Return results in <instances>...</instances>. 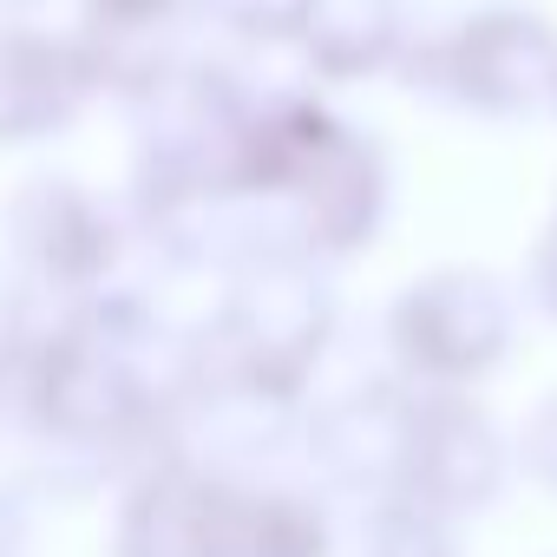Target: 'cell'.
Here are the masks:
<instances>
[{"label": "cell", "instance_id": "obj_1", "mask_svg": "<svg viewBox=\"0 0 557 557\" xmlns=\"http://www.w3.org/2000/svg\"><path fill=\"white\" fill-rule=\"evenodd\" d=\"M335 329H342V309L322 262L296 249L249 256L230 275L210 322L190 335L197 394H249V400L302 413Z\"/></svg>", "mask_w": 557, "mask_h": 557}, {"label": "cell", "instance_id": "obj_2", "mask_svg": "<svg viewBox=\"0 0 557 557\" xmlns=\"http://www.w3.org/2000/svg\"><path fill=\"white\" fill-rule=\"evenodd\" d=\"M394 79L413 99L479 119H531L557 106V34L518 8H472L446 27L407 34Z\"/></svg>", "mask_w": 557, "mask_h": 557}, {"label": "cell", "instance_id": "obj_3", "mask_svg": "<svg viewBox=\"0 0 557 557\" xmlns=\"http://www.w3.org/2000/svg\"><path fill=\"white\" fill-rule=\"evenodd\" d=\"M511 322L518 309L492 269H426L381 322L394 381L413 394H472L511 355Z\"/></svg>", "mask_w": 557, "mask_h": 557}, {"label": "cell", "instance_id": "obj_4", "mask_svg": "<svg viewBox=\"0 0 557 557\" xmlns=\"http://www.w3.org/2000/svg\"><path fill=\"white\" fill-rule=\"evenodd\" d=\"M0 223H8V256L21 269L27 296L60 302V309L112 296L119 262H125V223L79 177H27L8 197Z\"/></svg>", "mask_w": 557, "mask_h": 557}, {"label": "cell", "instance_id": "obj_5", "mask_svg": "<svg viewBox=\"0 0 557 557\" xmlns=\"http://www.w3.org/2000/svg\"><path fill=\"white\" fill-rule=\"evenodd\" d=\"M511 479V446L472 394H413V446L400 498L459 524L485 511Z\"/></svg>", "mask_w": 557, "mask_h": 557}, {"label": "cell", "instance_id": "obj_6", "mask_svg": "<svg viewBox=\"0 0 557 557\" xmlns=\"http://www.w3.org/2000/svg\"><path fill=\"white\" fill-rule=\"evenodd\" d=\"M407 446H413V387L368 381L348 394H329L302 413V453L322 472L329 492H348L361 505L400 498L407 479Z\"/></svg>", "mask_w": 557, "mask_h": 557}, {"label": "cell", "instance_id": "obj_7", "mask_svg": "<svg viewBox=\"0 0 557 557\" xmlns=\"http://www.w3.org/2000/svg\"><path fill=\"white\" fill-rule=\"evenodd\" d=\"M387 203H394L387 151L361 125H342L329 151L309 164V177L296 184V197L283 203V243L329 269L342 256H361L381 236Z\"/></svg>", "mask_w": 557, "mask_h": 557}, {"label": "cell", "instance_id": "obj_8", "mask_svg": "<svg viewBox=\"0 0 557 557\" xmlns=\"http://www.w3.org/2000/svg\"><path fill=\"white\" fill-rule=\"evenodd\" d=\"M99 92L79 47L34 21H0V151L60 138Z\"/></svg>", "mask_w": 557, "mask_h": 557}, {"label": "cell", "instance_id": "obj_9", "mask_svg": "<svg viewBox=\"0 0 557 557\" xmlns=\"http://www.w3.org/2000/svg\"><path fill=\"white\" fill-rule=\"evenodd\" d=\"M216 466L164 453L138 466L112 511V557H210Z\"/></svg>", "mask_w": 557, "mask_h": 557}, {"label": "cell", "instance_id": "obj_10", "mask_svg": "<svg viewBox=\"0 0 557 557\" xmlns=\"http://www.w3.org/2000/svg\"><path fill=\"white\" fill-rule=\"evenodd\" d=\"M407 34H413L407 0H302L296 14V53L329 86L394 73L407 53Z\"/></svg>", "mask_w": 557, "mask_h": 557}, {"label": "cell", "instance_id": "obj_11", "mask_svg": "<svg viewBox=\"0 0 557 557\" xmlns=\"http://www.w3.org/2000/svg\"><path fill=\"white\" fill-rule=\"evenodd\" d=\"M459 524L407 505V498H381L361 505V557H459Z\"/></svg>", "mask_w": 557, "mask_h": 557}, {"label": "cell", "instance_id": "obj_12", "mask_svg": "<svg viewBox=\"0 0 557 557\" xmlns=\"http://www.w3.org/2000/svg\"><path fill=\"white\" fill-rule=\"evenodd\" d=\"M190 14L230 27L236 40H296L302 0H190Z\"/></svg>", "mask_w": 557, "mask_h": 557}, {"label": "cell", "instance_id": "obj_13", "mask_svg": "<svg viewBox=\"0 0 557 557\" xmlns=\"http://www.w3.org/2000/svg\"><path fill=\"white\" fill-rule=\"evenodd\" d=\"M511 459L544 485V492H557V394L550 400H537L531 407V420L518 426V446H511Z\"/></svg>", "mask_w": 557, "mask_h": 557}, {"label": "cell", "instance_id": "obj_14", "mask_svg": "<svg viewBox=\"0 0 557 557\" xmlns=\"http://www.w3.org/2000/svg\"><path fill=\"white\" fill-rule=\"evenodd\" d=\"M531 296L557 315V223H550V236H544L537 256H531Z\"/></svg>", "mask_w": 557, "mask_h": 557}, {"label": "cell", "instance_id": "obj_15", "mask_svg": "<svg viewBox=\"0 0 557 557\" xmlns=\"http://www.w3.org/2000/svg\"><path fill=\"white\" fill-rule=\"evenodd\" d=\"M21 550H27V505L21 492L0 485V557H21Z\"/></svg>", "mask_w": 557, "mask_h": 557}, {"label": "cell", "instance_id": "obj_16", "mask_svg": "<svg viewBox=\"0 0 557 557\" xmlns=\"http://www.w3.org/2000/svg\"><path fill=\"white\" fill-rule=\"evenodd\" d=\"M21 14V0H0V21H14Z\"/></svg>", "mask_w": 557, "mask_h": 557}]
</instances>
